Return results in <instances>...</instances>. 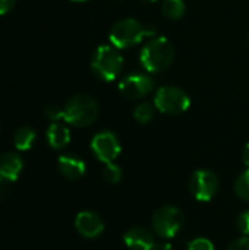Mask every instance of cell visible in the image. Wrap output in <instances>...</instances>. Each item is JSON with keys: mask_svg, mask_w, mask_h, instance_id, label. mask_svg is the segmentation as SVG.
Returning a JSON list of instances; mask_svg holds the SVG:
<instances>
[{"mask_svg": "<svg viewBox=\"0 0 249 250\" xmlns=\"http://www.w3.org/2000/svg\"><path fill=\"white\" fill-rule=\"evenodd\" d=\"M123 67V57L119 53V48L114 45H98L91 59V69L94 75L104 81L112 82L114 81Z\"/></svg>", "mask_w": 249, "mask_h": 250, "instance_id": "obj_4", "label": "cell"}, {"mask_svg": "<svg viewBox=\"0 0 249 250\" xmlns=\"http://www.w3.org/2000/svg\"><path fill=\"white\" fill-rule=\"evenodd\" d=\"M45 138L53 149H62L70 142V130L66 125L60 122H53L45 132Z\"/></svg>", "mask_w": 249, "mask_h": 250, "instance_id": "obj_14", "label": "cell"}, {"mask_svg": "<svg viewBox=\"0 0 249 250\" xmlns=\"http://www.w3.org/2000/svg\"><path fill=\"white\" fill-rule=\"evenodd\" d=\"M236 227H238L241 234L249 236V209L239 214V217L236 220Z\"/></svg>", "mask_w": 249, "mask_h": 250, "instance_id": "obj_22", "label": "cell"}, {"mask_svg": "<svg viewBox=\"0 0 249 250\" xmlns=\"http://www.w3.org/2000/svg\"><path fill=\"white\" fill-rule=\"evenodd\" d=\"M235 193L239 199L249 202V168L239 174L235 182Z\"/></svg>", "mask_w": 249, "mask_h": 250, "instance_id": "obj_18", "label": "cell"}, {"mask_svg": "<svg viewBox=\"0 0 249 250\" xmlns=\"http://www.w3.org/2000/svg\"><path fill=\"white\" fill-rule=\"evenodd\" d=\"M91 151L97 160L107 164V163H114V160L120 155L122 146L119 138L113 132L103 130L92 138Z\"/></svg>", "mask_w": 249, "mask_h": 250, "instance_id": "obj_8", "label": "cell"}, {"mask_svg": "<svg viewBox=\"0 0 249 250\" xmlns=\"http://www.w3.org/2000/svg\"><path fill=\"white\" fill-rule=\"evenodd\" d=\"M242 161L247 166V168H249V142L245 145V148L242 151Z\"/></svg>", "mask_w": 249, "mask_h": 250, "instance_id": "obj_25", "label": "cell"}, {"mask_svg": "<svg viewBox=\"0 0 249 250\" xmlns=\"http://www.w3.org/2000/svg\"><path fill=\"white\" fill-rule=\"evenodd\" d=\"M57 168L60 174L69 180H78L85 174V163L76 155H60L57 160Z\"/></svg>", "mask_w": 249, "mask_h": 250, "instance_id": "obj_13", "label": "cell"}, {"mask_svg": "<svg viewBox=\"0 0 249 250\" xmlns=\"http://www.w3.org/2000/svg\"><path fill=\"white\" fill-rule=\"evenodd\" d=\"M72 1H88V0H72Z\"/></svg>", "mask_w": 249, "mask_h": 250, "instance_id": "obj_29", "label": "cell"}, {"mask_svg": "<svg viewBox=\"0 0 249 250\" xmlns=\"http://www.w3.org/2000/svg\"><path fill=\"white\" fill-rule=\"evenodd\" d=\"M185 226L183 212L172 205L161 207L153 215V231L161 239H173Z\"/></svg>", "mask_w": 249, "mask_h": 250, "instance_id": "obj_6", "label": "cell"}, {"mask_svg": "<svg viewBox=\"0 0 249 250\" xmlns=\"http://www.w3.org/2000/svg\"><path fill=\"white\" fill-rule=\"evenodd\" d=\"M15 3H16V0H0V15L9 13L13 9Z\"/></svg>", "mask_w": 249, "mask_h": 250, "instance_id": "obj_24", "label": "cell"}, {"mask_svg": "<svg viewBox=\"0 0 249 250\" xmlns=\"http://www.w3.org/2000/svg\"><path fill=\"white\" fill-rule=\"evenodd\" d=\"M154 89V79L150 75L144 73H134L123 78L119 82V91L125 98L129 100H139L147 97Z\"/></svg>", "mask_w": 249, "mask_h": 250, "instance_id": "obj_9", "label": "cell"}, {"mask_svg": "<svg viewBox=\"0 0 249 250\" xmlns=\"http://www.w3.org/2000/svg\"><path fill=\"white\" fill-rule=\"evenodd\" d=\"M227 250H249V236H244V237L232 242V245L229 246Z\"/></svg>", "mask_w": 249, "mask_h": 250, "instance_id": "obj_23", "label": "cell"}, {"mask_svg": "<svg viewBox=\"0 0 249 250\" xmlns=\"http://www.w3.org/2000/svg\"><path fill=\"white\" fill-rule=\"evenodd\" d=\"M154 105L163 114L178 116L189 108L191 98L182 88L175 85H166L156 91Z\"/></svg>", "mask_w": 249, "mask_h": 250, "instance_id": "obj_5", "label": "cell"}, {"mask_svg": "<svg viewBox=\"0 0 249 250\" xmlns=\"http://www.w3.org/2000/svg\"><path fill=\"white\" fill-rule=\"evenodd\" d=\"M23 168L22 157L18 152H3L0 154V182L12 183L15 182Z\"/></svg>", "mask_w": 249, "mask_h": 250, "instance_id": "obj_12", "label": "cell"}, {"mask_svg": "<svg viewBox=\"0 0 249 250\" xmlns=\"http://www.w3.org/2000/svg\"><path fill=\"white\" fill-rule=\"evenodd\" d=\"M6 185H7V183H1V182H0V204L7 198V193H9Z\"/></svg>", "mask_w": 249, "mask_h": 250, "instance_id": "obj_26", "label": "cell"}, {"mask_svg": "<svg viewBox=\"0 0 249 250\" xmlns=\"http://www.w3.org/2000/svg\"><path fill=\"white\" fill-rule=\"evenodd\" d=\"M186 250H216V248H214V245L208 239L198 237V239H194L188 245V249Z\"/></svg>", "mask_w": 249, "mask_h": 250, "instance_id": "obj_21", "label": "cell"}, {"mask_svg": "<svg viewBox=\"0 0 249 250\" xmlns=\"http://www.w3.org/2000/svg\"><path fill=\"white\" fill-rule=\"evenodd\" d=\"M156 35V29L142 25L134 18H125L113 25L110 29V42L116 48H128L139 44L144 38Z\"/></svg>", "mask_w": 249, "mask_h": 250, "instance_id": "obj_3", "label": "cell"}, {"mask_svg": "<svg viewBox=\"0 0 249 250\" xmlns=\"http://www.w3.org/2000/svg\"><path fill=\"white\" fill-rule=\"evenodd\" d=\"M35 139H37L35 130L29 126H22L13 135V145L18 151H28L32 148Z\"/></svg>", "mask_w": 249, "mask_h": 250, "instance_id": "obj_15", "label": "cell"}, {"mask_svg": "<svg viewBox=\"0 0 249 250\" xmlns=\"http://www.w3.org/2000/svg\"><path fill=\"white\" fill-rule=\"evenodd\" d=\"M175 59V47L166 37H156L148 41L139 54V62L150 73H161L170 67Z\"/></svg>", "mask_w": 249, "mask_h": 250, "instance_id": "obj_1", "label": "cell"}, {"mask_svg": "<svg viewBox=\"0 0 249 250\" xmlns=\"http://www.w3.org/2000/svg\"><path fill=\"white\" fill-rule=\"evenodd\" d=\"M156 105H153L151 103L148 101H142L139 104H136V107L134 108V119L138 122V123H142V125H147L150 123L154 116H156Z\"/></svg>", "mask_w": 249, "mask_h": 250, "instance_id": "obj_17", "label": "cell"}, {"mask_svg": "<svg viewBox=\"0 0 249 250\" xmlns=\"http://www.w3.org/2000/svg\"><path fill=\"white\" fill-rule=\"evenodd\" d=\"M123 242L126 248L131 250H153L156 246L154 233L139 226L126 230V233L123 234Z\"/></svg>", "mask_w": 249, "mask_h": 250, "instance_id": "obj_11", "label": "cell"}, {"mask_svg": "<svg viewBox=\"0 0 249 250\" xmlns=\"http://www.w3.org/2000/svg\"><path fill=\"white\" fill-rule=\"evenodd\" d=\"M75 229L85 239H97L104 231V221L92 211H81L75 218Z\"/></svg>", "mask_w": 249, "mask_h": 250, "instance_id": "obj_10", "label": "cell"}, {"mask_svg": "<svg viewBox=\"0 0 249 250\" xmlns=\"http://www.w3.org/2000/svg\"><path fill=\"white\" fill-rule=\"evenodd\" d=\"M153 250H173V248H172L170 243L163 242V243H156V246L153 248Z\"/></svg>", "mask_w": 249, "mask_h": 250, "instance_id": "obj_27", "label": "cell"}, {"mask_svg": "<svg viewBox=\"0 0 249 250\" xmlns=\"http://www.w3.org/2000/svg\"><path fill=\"white\" fill-rule=\"evenodd\" d=\"M98 103L88 94L70 97L63 107V120L75 127H87L98 117Z\"/></svg>", "mask_w": 249, "mask_h": 250, "instance_id": "obj_2", "label": "cell"}, {"mask_svg": "<svg viewBox=\"0 0 249 250\" xmlns=\"http://www.w3.org/2000/svg\"><path fill=\"white\" fill-rule=\"evenodd\" d=\"M161 10L166 18L172 21H178L185 15L186 6L183 0H164L161 4Z\"/></svg>", "mask_w": 249, "mask_h": 250, "instance_id": "obj_16", "label": "cell"}, {"mask_svg": "<svg viewBox=\"0 0 249 250\" xmlns=\"http://www.w3.org/2000/svg\"><path fill=\"white\" fill-rule=\"evenodd\" d=\"M220 188V180L217 174L208 168H201L192 173L189 179V192L200 202L211 201Z\"/></svg>", "mask_w": 249, "mask_h": 250, "instance_id": "obj_7", "label": "cell"}, {"mask_svg": "<svg viewBox=\"0 0 249 250\" xmlns=\"http://www.w3.org/2000/svg\"><path fill=\"white\" fill-rule=\"evenodd\" d=\"M144 1H150V3H153V1H157V0H144Z\"/></svg>", "mask_w": 249, "mask_h": 250, "instance_id": "obj_28", "label": "cell"}, {"mask_svg": "<svg viewBox=\"0 0 249 250\" xmlns=\"http://www.w3.org/2000/svg\"><path fill=\"white\" fill-rule=\"evenodd\" d=\"M44 114L45 117L53 123V122H59L63 120V108L57 104H48L44 108Z\"/></svg>", "mask_w": 249, "mask_h": 250, "instance_id": "obj_20", "label": "cell"}, {"mask_svg": "<svg viewBox=\"0 0 249 250\" xmlns=\"http://www.w3.org/2000/svg\"><path fill=\"white\" fill-rule=\"evenodd\" d=\"M103 177H104V180H106L107 183H110V185H117V183L122 180V177H123V171H122V168H120L117 164H114V163H107V164L104 166V168H103Z\"/></svg>", "mask_w": 249, "mask_h": 250, "instance_id": "obj_19", "label": "cell"}]
</instances>
